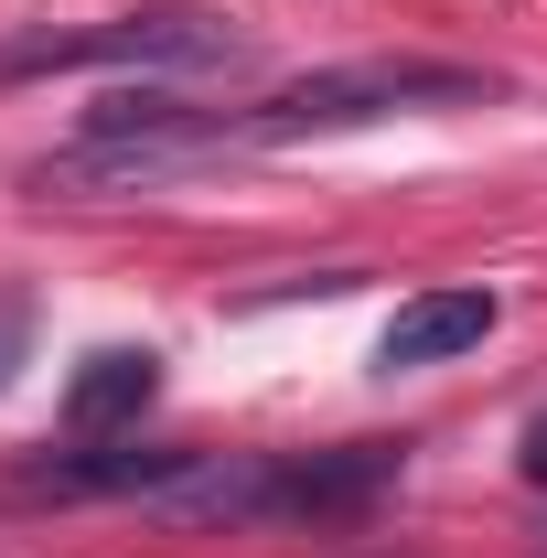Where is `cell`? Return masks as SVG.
Returning <instances> with one entry per match:
<instances>
[{"mask_svg": "<svg viewBox=\"0 0 547 558\" xmlns=\"http://www.w3.org/2000/svg\"><path fill=\"white\" fill-rule=\"evenodd\" d=\"M236 140H226V108H194V97H172L161 75H139L119 97H97L86 108V130L65 150H44L22 183L44 194V205H119V194H161L172 172H194V161H226Z\"/></svg>", "mask_w": 547, "mask_h": 558, "instance_id": "6da1fadb", "label": "cell"}, {"mask_svg": "<svg viewBox=\"0 0 547 558\" xmlns=\"http://www.w3.org/2000/svg\"><path fill=\"white\" fill-rule=\"evenodd\" d=\"M505 86L483 65L451 54H354V65H312L269 86L258 108H226L236 150H290V140H333V130H376V119H409V108H494Z\"/></svg>", "mask_w": 547, "mask_h": 558, "instance_id": "7a4b0ae2", "label": "cell"}, {"mask_svg": "<svg viewBox=\"0 0 547 558\" xmlns=\"http://www.w3.org/2000/svg\"><path fill=\"white\" fill-rule=\"evenodd\" d=\"M97 65H139V75H215L247 65V33L205 11V0H150V11H108V22H33L0 44V86L22 75H97Z\"/></svg>", "mask_w": 547, "mask_h": 558, "instance_id": "3957f363", "label": "cell"}, {"mask_svg": "<svg viewBox=\"0 0 547 558\" xmlns=\"http://www.w3.org/2000/svg\"><path fill=\"white\" fill-rule=\"evenodd\" d=\"M494 323H505V301H494V290H418V301H398V323L376 333V365H387V376L451 365V354H473Z\"/></svg>", "mask_w": 547, "mask_h": 558, "instance_id": "277c9868", "label": "cell"}, {"mask_svg": "<svg viewBox=\"0 0 547 558\" xmlns=\"http://www.w3.org/2000/svg\"><path fill=\"white\" fill-rule=\"evenodd\" d=\"M150 398H161V354L150 344H97L65 376V429L75 440H119V429H139Z\"/></svg>", "mask_w": 547, "mask_h": 558, "instance_id": "5b68a950", "label": "cell"}, {"mask_svg": "<svg viewBox=\"0 0 547 558\" xmlns=\"http://www.w3.org/2000/svg\"><path fill=\"white\" fill-rule=\"evenodd\" d=\"M33 365V290H0V387Z\"/></svg>", "mask_w": 547, "mask_h": 558, "instance_id": "8992f818", "label": "cell"}, {"mask_svg": "<svg viewBox=\"0 0 547 558\" xmlns=\"http://www.w3.org/2000/svg\"><path fill=\"white\" fill-rule=\"evenodd\" d=\"M515 473H526V484H537V494H547V409H537V418H526V440H515Z\"/></svg>", "mask_w": 547, "mask_h": 558, "instance_id": "52a82bcc", "label": "cell"}]
</instances>
